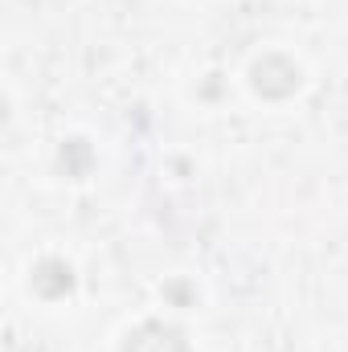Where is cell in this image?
I'll return each mask as SVG.
<instances>
[{"instance_id": "cell-2", "label": "cell", "mask_w": 348, "mask_h": 352, "mask_svg": "<svg viewBox=\"0 0 348 352\" xmlns=\"http://www.w3.org/2000/svg\"><path fill=\"white\" fill-rule=\"evenodd\" d=\"M123 352H188V340H184V332L173 328V324L148 320V324H140L135 332H127Z\"/></svg>"}, {"instance_id": "cell-3", "label": "cell", "mask_w": 348, "mask_h": 352, "mask_svg": "<svg viewBox=\"0 0 348 352\" xmlns=\"http://www.w3.org/2000/svg\"><path fill=\"white\" fill-rule=\"evenodd\" d=\"M33 291L41 299H62V295L74 291V270L62 263V258H45V263H37V270H33Z\"/></svg>"}, {"instance_id": "cell-4", "label": "cell", "mask_w": 348, "mask_h": 352, "mask_svg": "<svg viewBox=\"0 0 348 352\" xmlns=\"http://www.w3.org/2000/svg\"><path fill=\"white\" fill-rule=\"evenodd\" d=\"M62 168L70 176H87L90 168V148L83 144V140H70L66 148H62Z\"/></svg>"}, {"instance_id": "cell-1", "label": "cell", "mask_w": 348, "mask_h": 352, "mask_svg": "<svg viewBox=\"0 0 348 352\" xmlns=\"http://www.w3.org/2000/svg\"><path fill=\"white\" fill-rule=\"evenodd\" d=\"M250 87L259 90L262 98H287V94L299 90V66L283 54H266L250 70Z\"/></svg>"}]
</instances>
